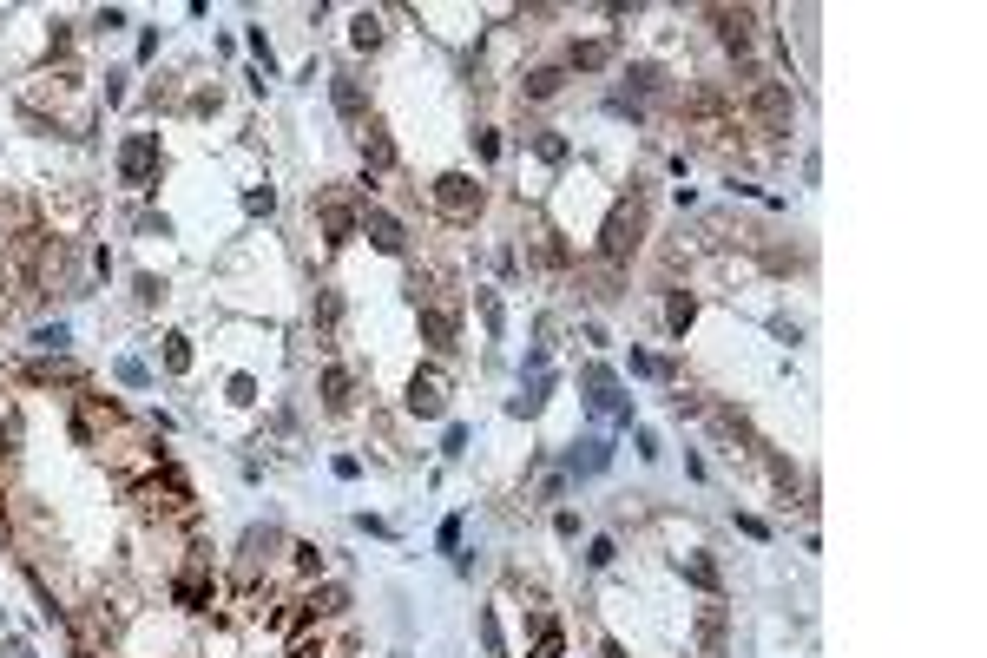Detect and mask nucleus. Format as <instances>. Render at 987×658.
I'll list each match as a JSON object with an SVG mask.
<instances>
[{
  "label": "nucleus",
  "instance_id": "a878e982",
  "mask_svg": "<svg viewBox=\"0 0 987 658\" xmlns=\"http://www.w3.org/2000/svg\"><path fill=\"white\" fill-rule=\"evenodd\" d=\"M165 369H172V376H185V369H191V343H185V336H165Z\"/></svg>",
  "mask_w": 987,
  "mask_h": 658
},
{
  "label": "nucleus",
  "instance_id": "7ed1b4c3",
  "mask_svg": "<svg viewBox=\"0 0 987 658\" xmlns=\"http://www.w3.org/2000/svg\"><path fill=\"white\" fill-rule=\"evenodd\" d=\"M408 415H422V422L448 415V376L441 369H415L408 376Z\"/></svg>",
  "mask_w": 987,
  "mask_h": 658
},
{
  "label": "nucleus",
  "instance_id": "423d86ee",
  "mask_svg": "<svg viewBox=\"0 0 987 658\" xmlns=\"http://www.w3.org/2000/svg\"><path fill=\"white\" fill-rule=\"evenodd\" d=\"M356 231L369 237V244H376L382 257H402V251H408V231L389 218V211H376V204H362V224H356Z\"/></svg>",
  "mask_w": 987,
  "mask_h": 658
},
{
  "label": "nucleus",
  "instance_id": "5701e85b",
  "mask_svg": "<svg viewBox=\"0 0 987 658\" xmlns=\"http://www.w3.org/2000/svg\"><path fill=\"white\" fill-rule=\"evenodd\" d=\"M33 382H66V389H79V369L73 362H33Z\"/></svg>",
  "mask_w": 987,
  "mask_h": 658
},
{
  "label": "nucleus",
  "instance_id": "393cba45",
  "mask_svg": "<svg viewBox=\"0 0 987 658\" xmlns=\"http://www.w3.org/2000/svg\"><path fill=\"white\" fill-rule=\"evenodd\" d=\"M356 47H382V14H356V33H349Z\"/></svg>",
  "mask_w": 987,
  "mask_h": 658
},
{
  "label": "nucleus",
  "instance_id": "20e7f679",
  "mask_svg": "<svg viewBox=\"0 0 987 658\" xmlns=\"http://www.w3.org/2000/svg\"><path fill=\"white\" fill-rule=\"evenodd\" d=\"M152 172H158V132H132L119 145V178L126 185H152Z\"/></svg>",
  "mask_w": 987,
  "mask_h": 658
},
{
  "label": "nucleus",
  "instance_id": "f03ea898",
  "mask_svg": "<svg viewBox=\"0 0 987 658\" xmlns=\"http://www.w3.org/2000/svg\"><path fill=\"white\" fill-rule=\"evenodd\" d=\"M744 106H751L757 132H790V112H797L784 79H751V86H744Z\"/></svg>",
  "mask_w": 987,
  "mask_h": 658
},
{
  "label": "nucleus",
  "instance_id": "9b49d317",
  "mask_svg": "<svg viewBox=\"0 0 987 658\" xmlns=\"http://www.w3.org/2000/svg\"><path fill=\"white\" fill-rule=\"evenodd\" d=\"M678 573H685L698 593H711V599L724 593V573H718V560H711V553H678Z\"/></svg>",
  "mask_w": 987,
  "mask_h": 658
},
{
  "label": "nucleus",
  "instance_id": "c85d7f7f",
  "mask_svg": "<svg viewBox=\"0 0 987 658\" xmlns=\"http://www.w3.org/2000/svg\"><path fill=\"white\" fill-rule=\"evenodd\" d=\"M527 658H560V626H553V619H540V639H533Z\"/></svg>",
  "mask_w": 987,
  "mask_h": 658
},
{
  "label": "nucleus",
  "instance_id": "58836bf2",
  "mask_svg": "<svg viewBox=\"0 0 987 658\" xmlns=\"http://www.w3.org/2000/svg\"><path fill=\"white\" fill-rule=\"evenodd\" d=\"M0 514H7V494H0Z\"/></svg>",
  "mask_w": 987,
  "mask_h": 658
},
{
  "label": "nucleus",
  "instance_id": "e433bc0d",
  "mask_svg": "<svg viewBox=\"0 0 987 658\" xmlns=\"http://www.w3.org/2000/svg\"><path fill=\"white\" fill-rule=\"evenodd\" d=\"M231 402H257V382L251 376H231Z\"/></svg>",
  "mask_w": 987,
  "mask_h": 658
},
{
  "label": "nucleus",
  "instance_id": "bb28decb",
  "mask_svg": "<svg viewBox=\"0 0 987 658\" xmlns=\"http://www.w3.org/2000/svg\"><path fill=\"white\" fill-rule=\"evenodd\" d=\"M573 468H580V474H599V468H606V441H580Z\"/></svg>",
  "mask_w": 987,
  "mask_h": 658
},
{
  "label": "nucleus",
  "instance_id": "6ab92c4d",
  "mask_svg": "<svg viewBox=\"0 0 987 658\" xmlns=\"http://www.w3.org/2000/svg\"><path fill=\"white\" fill-rule=\"evenodd\" d=\"M520 86H527V99H553V93L566 86V73H560V66H533V73L520 79Z\"/></svg>",
  "mask_w": 987,
  "mask_h": 658
},
{
  "label": "nucleus",
  "instance_id": "f8f14e48",
  "mask_svg": "<svg viewBox=\"0 0 987 658\" xmlns=\"http://www.w3.org/2000/svg\"><path fill=\"white\" fill-rule=\"evenodd\" d=\"M329 93H336V112H343L349 126H362V119H369V99H362V79H356V73H336V79H329Z\"/></svg>",
  "mask_w": 987,
  "mask_h": 658
},
{
  "label": "nucleus",
  "instance_id": "f704fd0d",
  "mask_svg": "<svg viewBox=\"0 0 987 658\" xmlns=\"http://www.w3.org/2000/svg\"><path fill=\"white\" fill-rule=\"evenodd\" d=\"M770 481L784 487V494H797V468H790V461H770Z\"/></svg>",
  "mask_w": 987,
  "mask_h": 658
},
{
  "label": "nucleus",
  "instance_id": "dca6fc26",
  "mask_svg": "<svg viewBox=\"0 0 987 658\" xmlns=\"http://www.w3.org/2000/svg\"><path fill=\"white\" fill-rule=\"evenodd\" d=\"M323 402L329 408H349V402H356V376H349L343 362H329V369H323Z\"/></svg>",
  "mask_w": 987,
  "mask_h": 658
},
{
  "label": "nucleus",
  "instance_id": "2eb2a0df",
  "mask_svg": "<svg viewBox=\"0 0 987 658\" xmlns=\"http://www.w3.org/2000/svg\"><path fill=\"white\" fill-rule=\"evenodd\" d=\"M277 540H283L277 527H251V533H244V560H237V573L251 580V573H257V560H270V547H277Z\"/></svg>",
  "mask_w": 987,
  "mask_h": 658
},
{
  "label": "nucleus",
  "instance_id": "412c9836",
  "mask_svg": "<svg viewBox=\"0 0 987 658\" xmlns=\"http://www.w3.org/2000/svg\"><path fill=\"white\" fill-rule=\"evenodd\" d=\"M573 66H586V73L612 66V40H580V47H573Z\"/></svg>",
  "mask_w": 987,
  "mask_h": 658
},
{
  "label": "nucleus",
  "instance_id": "0eeeda50",
  "mask_svg": "<svg viewBox=\"0 0 987 658\" xmlns=\"http://www.w3.org/2000/svg\"><path fill=\"white\" fill-rule=\"evenodd\" d=\"M711 27H718V40L731 53H751V40H757V14L751 7H711Z\"/></svg>",
  "mask_w": 987,
  "mask_h": 658
},
{
  "label": "nucleus",
  "instance_id": "39448f33",
  "mask_svg": "<svg viewBox=\"0 0 987 658\" xmlns=\"http://www.w3.org/2000/svg\"><path fill=\"white\" fill-rule=\"evenodd\" d=\"M435 204L448 211V218H474V211H481V185H474L468 172H441L435 178Z\"/></svg>",
  "mask_w": 987,
  "mask_h": 658
},
{
  "label": "nucleus",
  "instance_id": "c756f323",
  "mask_svg": "<svg viewBox=\"0 0 987 658\" xmlns=\"http://www.w3.org/2000/svg\"><path fill=\"white\" fill-rule=\"evenodd\" d=\"M533 152L547 158V165H566V139H560V132H540V139H533Z\"/></svg>",
  "mask_w": 987,
  "mask_h": 658
},
{
  "label": "nucleus",
  "instance_id": "7c9ffc66",
  "mask_svg": "<svg viewBox=\"0 0 987 658\" xmlns=\"http://www.w3.org/2000/svg\"><path fill=\"white\" fill-rule=\"evenodd\" d=\"M119 382H126V389H145L152 376H145V362H139V356H119Z\"/></svg>",
  "mask_w": 987,
  "mask_h": 658
},
{
  "label": "nucleus",
  "instance_id": "c9c22d12",
  "mask_svg": "<svg viewBox=\"0 0 987 658\" xmlns=\"http://www.w3.org/2000/svg\"><path fill=\"white\" fill-rule=\"evenodd\" d=\"M658 79H665V73H658V66H632V86H639V93H652Z\"/></svg>",
  "mask_w": 987,
  "mask_h": 658
},
{
  "label": "nucleus",
  "instance_id": "473e14b6",
  "mask_svg": "<svg viewBox=\"0 0 987 658\" xmlns=\"http://www.w3.org/2000/svg\"><path fill=\"white\" fill-rule=\"evenodd\" d=\"M33 343L47 349V356H60V349H66V323H47V329H40V336H33Z\"/></svg>",
  "mask_w": 987,
  "mask_h": 658
},
{
  "label": "nucleus",
  "instance_id": "f257e3e1",
  "mask_svg": "<svg viewBox=\"0 0 987 658\" xmlns=\"http://www.w3.org/2000/svg\"><path fill=\"white\" fill-rule=\"evenodd\" d=\"M639 237H645V204L632 198V204H619L606 218V231H599V257H606V270H619L632 251H639Z\"/></svg>",
  "mask_w": 987,
  "mask_h": 658
},
{
  "label": "nucleus",
  "instance_id": "aec40b11",
  "mask_svg": "<svg viewBox=\"0 0 987 658\" xmlns=\"http://www.w3.org/2000/svg\"><path fill=\"white\" fill-rule=\"evenodd\" d=\"M527 251L540 257L547 270H560V264H566V244H560V231H533V237H527Z\"/></svg>",
  "mask_w": 987,
  "mask_h": 658
},
{
  "label": "nucleus",
  "instance_id": "9d476101",
  "mask_svg": "<svg viewBox=\"0 0 987 658\" xmlns=\"http://www.w3.org/2000/svg\"><path fill=\"white\" fill-rule=\"evenodd\" d=\"M362 165H369V172H395V139L376 126V119H362Z\"/></svg>",
  "mask_w": 987,
  "mask_h": 658
},
{
  "label": "nucleus",
  "instance_id": "cd10ccee",
  "mask_svg": "<svg viewBox=\"0 0 987 658\" xmlns=\"http://www.w3.org/2000/svg\"><path fill=\"white\" fill-rule=\"evenodd\" d=\"M698 639H705L711 652H718V639H724V612H718V606H705V612H698Z\"/></svg>",
  "mask_w": 987,
  "mask_h": 658
},
{
  "label": "nucleus",
  "instance_id": "a211bd4d",
  "mask_svg": "<svg viewBox=\"0 0 987 658\" xmlns=\"http://www.w3.org/2000/svg\"><path fill=\"white\" fill-rule=\"evenodd\" d=\"M172 593H178V606H204V599H211V580H204V566H185Z\"/></svg>",
  "mask_w": 987,
  "mask_h": 658
},
{
  "label": "nucleus",
  "instance_id": "2f4dec72",
  "mask_svg": "<svg viewBox=\"0 0 987 658\" xmlns=\"http://www.w3.org/2000/svg\"><path fill=\"white\" fill-rule=\"evenodd\" d=\"M718 428H724V435H737V441H751V422H744L737 408H718Z\"/></svg>",
  "mask_w": 987,
  "mask_h": 658
},
{
  "label": "nucleus",
  "instance_id": "4468645a",
  "mask_svg": "<svg viewBox=\"0 0 987 658\" xmlns=\"http://www.w3.org/2000/svg\"><path fill=\"white\" fill-rule=\"evenodd\" d=\"M356 224H362V211H349L336 191H323V231H329V244H343V237H356Z\"/></svg>",
  "mask_w": 987,
  "mask_h": 658
},
{
  "label": "nucleus",
  "instance_id": "ddd939ff",
  "mask_svg": "<svg viewBox=\"0 0 987 658\" xmlns=\"http://www.w3.org/2000/svg\"><path fill=\"white\" fill-rule=\"evenodd\" d=\"M586 402L599 408V415H626V402H619V382H612V369H586Z\"/></svg>",
  "mask_w": 987,
  "mask_h": 658
},
{
  "label": "nucleus",
  "instance_id": "72a5a7b5",
  "mask_svg": "<svg viewBox=\"0 0 987 658\" xmlns=\"http://www.w3.org/2000/svg\"><path fill=\"white\" fill-rule=\"evenodd\" d=\"M474 303H481V323L501 329V303H494V290H474Z\"/></svg>",
  "mask_w": 987,
  "mask_h": 658
},
{
  "label": "nucleus",
  "instance_id": "4be33fe9",
  "mask_svg": "<svg viewBox=\"0 0 987 658\" xmlns=\"http://www.w3.org/2000/svg\"><path fill=\"white\" fill-rule=\"evenodd\" d=\"M691 316H698V303H691L685 290H672V303H665V323H672L678 336H685V329H691Z\"/></svg>",
  "mask_w": 987,
  "mask_h": 658
},
{
  "label": "nucleus",
  "instance_id": "4c0bfd02",
  "mask_svg": "<svg viewBox=\"0 0 987 658\" xmlns=\"http://www.w3.org/2000/svg\"><path fill=\"white\" fill-rule=\"evenodd\" d=\"M606 658H626V652H619V645H606Z\"/></svg>",
  "mask_w": 987,
  "mask_h": 658
},
{
  "label": "nucleus",
  "instance_id": "b1692460",
  "mask_svg": "<svg viewBox=\"0 0 987 658\" xmlns=\"http://www.w3.org/2000/svg\"><path fill=\"white\" fill-rule=\"evenodd\" d=\"M303 606H310V619H316V612H343V606H349V593H343V586H323V593H310Z\"/></svg>",
  "mask_w": 987,
  "mask_h": 658
},
{
  "label": "nucleus",
  "instance_id": "6e6552de",
  "mask_svg": "<svg viewBox=\"0 0 987 658\" xmlns=\"http://www.w3.org/2000/svg\"><path fill=\"white\" fill-rule=\"evenodd\" d=\"M47 218H53V237H79V224L93 218V198H86V191L53 198V191H47Z\"/></svg>",
  "mask_w": 987,
  "mask_h": 658
},
{
  "label": "nucleus",
  "instance_id": "f3484780",
  "mask_svg": "<svg viewBox=\"0 0 987 658\" xmlns=\"http://www.w3.org/2000/svg\"><path fill=\"white\" fill-rule=\"evenodd\" d=\"M336 316H343V303H336V290H316V303H310V323H316V336H336Z\"/></svg>",
  "mask_w": 987,
  "mask_h": 658
},
{
  "label": "nucleus",
  "instance_id": "1a4fd4ad",
  "mask_svg": "<svg viewBox=\"0 0 987 658\" xmlns=\"http://www.w3.org/2000/svg\"><path fill=\"white\" fill-rule=\"evenodd\" d=\"M422 336H428L435 349H455V336H461L455 303H422Z\"/></svg>",
  "mask_w": 987,
  "mask_h": 658
}]
</instances>
